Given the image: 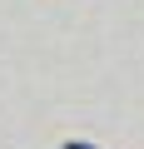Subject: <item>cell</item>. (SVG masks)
<instances>
[{
    "instance_id": "1",
    "label": "cell",
    "mask_w": 144,
    "mask_h": 149,
    "mask_svg": "<svg viewBox=\"0 0 144 149\" xmlns=\"http://www.w3.org/2000/svg\"><path fill=\"white\" fill-rule=\"evenodd\" d=\"M65 149H95V144H85V139H70V144H65Z\"/></svg>"
}]
</instances>
